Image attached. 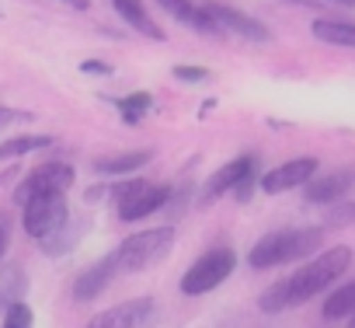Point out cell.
Listing matches in <instances>:
<instances>
[{
    "label": "cell",
    "instance_id": "cell-1",
    "mask_svg": "<svg viewBox=\"0 0 355 328\" xmlns=\"http://www.w3.org/2000/svg\"><path fill=\"white\" fill-rule=\"evenodd\" d=\"M348 265H352V248H345V245L327 248V252L313 255L306 265H300L289 279L268 286V290L261 293L258 307H261L265 314H282V311H289V307H300V304H306L310 297L331 290V286L345 276Z\"/></svg>",
    "mask_w": 355,
    "mask_h": 328
},
{
    "label": "cell",
    "instance_id": "cell-2",
    "mask_svg": "<svg viewBox=\"0 0 355 328\" xmlns=\"http://www.w3.org/2000/svg\"><path fill=\"white\" fill-rule=\"evenodd\" d=\"M324 241L320 227H286V231H272L261 241L251 245L248 252V265L251 269H275L282 262H300L310 259Z\"/></svg>",
    "mask_w": 355,
    "mask_h": 328
},
{
    "label": "cell",
    "instance_id": "cell-3",
    "mask_svg": "<svg viewBox=\"0 0 355 328\" xmlns=\"http://www.w3.org/2000/svg\"><path fill=\"white\" fill-rule=\"evenodd\" d=\"M171 199V186H153V182H139V179H122L119 186H112V203L119 220L136 224L157 210H164Z\"/></svg>",
    "mask_w": 355,
    "mask_h": 328
},
{
    "label": "cell",
    "instance_id": "cell-4",
    "mask_svg": "<svg viewBox=\"0 0 355 328\" xmlns=\"http://www.w3.org/2000/svg\"><path fill=\"white\" fill-rule=\"evenodd\" d=\"M174 248V227H150L139 234H129L115 255H119V269L125 272H143L150 265H157L160 259H167Z\"/></svg>",
    "mask_w": 355,
    "mask_h": 328
},
{
    "label": "cell",
    "instance_id": "cell-5",
    "mask_svg": "<svg viewBox=\"0 0 355 328\" xmlns=\"http://www.w3.org/2000/svg\"><path fill=\"white\" fill-rule=\"evenodd\" d=\"M237 269V255L234 248H213L206 255H199L185 276H182V293L185 297H202V293H213L220 283L230 279V272Z\"/></svg>",
    "mask_w": 355,
    "mask_h": 328
},
{
    "label": "cell",
    "instance_id": "cell-6",
    "mask_svg": "<svg viewBox=\"0 0 355 328\" xmlns=\"http://www.w3.org/2000/svg\"><path fill=\"white\" fill-rule=\"evenodd\" d=\"M70 186H73V168H70V164H60V161L39 164V168H32L21 179V186L15 189V203L25 206V203L42 199V196H67Z\"/></svg>",
    "mask_w": 355,
    "mask_h": 328
},
{
    "label": "cell",
    "instance_id": "cell-7",
    "mask_svg": "<svg viewBox=\"0 0 355 328\" xmlns=\"http://www.w3.org/2000/svg\"><path fill=\"white\" fill-rule=\"evenodd\" d=\"M21 224H25V234L42 241L49 234H56L63 224H70V206L63 196H42V199H32L21 206Z\"/></svg>",
    "mask_w": 355,
    "mask_h": 328
},
{
    "label": "cell",
    "instance_id": "cell-8",
    "mask_svg": "<svg viewBox=\"0 0 355 328\" xmlns=\"http://www.w3.org/2000/svg\"><path fill=\"white\" fill-rule=\"evenodd\" d=\"M317 168H320L317 157H293V161H286V164H279V168L261 175V192L279 196V192H289V189H303L317 175Z\"/></svg>",
    "mask_w": 355,
    "mask_h": 328
},
{
    "label": "cell",
    "instance_id": "cell-9",
    "mask_svg": "<svg viewBox=\"0 0 355 328\" xmlns=\"http://www.w3.org/2000/svg\"><path fill=\"white\" fill-rule=\"evenodd\" d=\"M251 168H258V157H254V154H241V157L227 161L223 168H216V172H213V179L206 182V189L199 192V206H209L213 199H220V196L234 192V189H237V182H241Z\"/></svg>",
    "mask_w": 355,
    "mask_h": 328
},
{
    "label": "cell",
    "instance_id": "cell-10",
    "mask_svg": "<svg viewBox=\"0 0 355 328\" xmlns=\"http://www.w3.org/2000/svg\"><path fill=\"white\" fill-rule=\"evenodd\" d=\"M153 318V297H132L115 304L112 311L98 314L91 321V328H143Z\"/></svg>",
    "mask_w": 355,
    "mask_h": 328
},
{
    "label": "cell",
    "instance_id": "cell-11",
    "mask_svg": "<svg viewBox=\"0 0 355 328\" xmlns=\"http://www.w3.org/2000/svg\"><path fill=\"white\" fill-rule=\"evenodd\" d=\"M355 186V172H331V175H313L306 186H303V196L310 206H334L348 189Z\"/></svg>",
    "mask_w": 355,
    "mask_h": 328
},
{
    "label": "cell",
    "instance_id": "cell-12",
    "mask_svg": "<svg viewBox=\"0 0 355 328\" xmlns=\"http://www.w3.org/2000/svg\"><path fill=\"white\" fill-rule=\"evenodd\" d=\"M209 15L216 18V25L230 35H241V39H251V42H272V32L268 25H261L258 18H248L244 11L237 8H223V4H209Z\"/></svg>",
    "mask_w": 355,
    "mask_h": 328
},
{
    "label": "cell",
    "instance_id": "cell-13",
    "mask_svg": "<svg viewBox=\"0 0 355 328\" xmlns=\"http://www.w3.org/2000/svg\"><path fill=\"white\" fill-rule=\"evenodd\" d=\"M115 269H119V255L112 252V255H105V259H98L94 265H87L80 276H77V283H73V300H94L98 293H105L108 290V283H112V276H115Z\"/></svg>",
    "mask_w": 355,
    "mask_h": 328
},
{
    "label": "cell",
    "instance_id": "cell-14",
    "mask_svg": "<svg viewBox=\"0 0 355 328\" xmlns=\"http://www.w3.org/2000/svg\"><path fill=\"white\" fill-rule=\"evenodd\" d=\"M157 4H160L174 22H182V25L192 28V32H202V35H223V28L216 25V18L209 15V8H196V4H189V0H157Z\"/></svg>",
    "mask_w": 355,
    "mask_h": 328
},
{
    "label": "cell",
    "instance_id": "cell-15",
    "mask_svg": "<svg viewBox=\"0 0 355 328\" xmlns=\"http://www.w3.org/2000/svg\"><path fill=\"white\" fill-rule=\"evenodd\" d=\"M153 161V150H125V154H112V157H98L94 161V172L105 179H125L136 175L139 168Z\"/></svg>",
    "mask_w": 355,
    "mask_h": 328
},
{
    "label": "cell",
    "instance_id": "cell-16",
    "mask_svg": "<svg viewBox=\"0 0 355 328\" xmlns=\"http://www.w3.org/2000/svg\"><path fill=\"white\" fill-rule=\"evenodd\" d=\"M108 4L115 8V15H119L129 28H136V32H139V35H146L150 42H164V32H160V25L146 15L143 0H108Z\"/></svg>",
    "mask_w": 355,
    "mask_h": 328
},
{
    "label": "cell",
    "instance_id": "cell-17",
    "mask_svg": "<svg viewBox=\"0 0 355 328\" xmlns=\"http://www.w3.org/2000/svg\"><path fill=\"white\" fill-rule=\"evenodd\" d=\"M28 290V276L21 262H4L0 259V314H4L15 300H21Z\"/></svg>",
    "mask_w": 355,
    "mask_h": 328
},
{
    "label": "cell",
    "instance_id": "cell-18",
    "mask_svg": "<svg viewBox=\"0 0 355 328\" xmlns=\"http://www.w3.org/2000/svg\"><path fill=\"white\" fill-rule=\"evenodd\" d=\"M313 39H320V42H327V46L355 49V25H348V22H331V18H317V22H313Z\"/></svg>",
    "mask_w": 355,
    "mask_h": 328
},
{
    "label": "cell",
    "instance_id": "cell-19",
    "mask_svg": "<svg viewBox=\"0 0 355 328\" xmlns=\"http://www.w3.org/2000/svg\"><path fill=\"white\" fill-rule=\"evenodd\" d=\"M115 108L122 112V122L125 126H139V119L153 108V95L150 91H132L125 98H115Z\"/></svg>",
    "mask_w": 355,
    "mask_h": 328
},
{
    "label": "cell",
    "instance_id": "cell-20",
    "mask_svg": "<svg viewBox=\"0 0 355 328\" xmlns=\"http://www.w3.org/2000/svg\"><path fill=\"white\" fill-rule=\"evenodd\" d=\"M348 314H355V279L345 283L341 290H334L324 300V321H338V318H348Z\"/></svg>",
    "mask_w": 355,
    "mask_h": 328
},
{
    "label": "cell",
    "instance_id": "cell-21",
    "mask_svg": "<svg viewBox=\"0 0 355 328\" xmlns=\"http://www.w3.org/2000/svg\"><path fill=\"white\" fill-rule=\"evenodd\" d=\"M53 147V136H15V140H4L0 143V161H18L32 150H46Z\"/></svg>",
    "mask_w": 355,
    "mask_h": 328
},
{
    "label": "cell",
    "instance_id": "cell-22",
    "mask_svg": "<svg viewBox=\"0 0 355 328\" xmlns=\"http://www.w3.org/2000/svg\"><path fill=\"white\" fill-rule=\"evenodd\" d=\"M77 238H80V234H77V224H63L56 234L42 238L39 245H42V252H46V255H67V252L77 245Z\"/></svg>",
    "mask_w": 355,
    "mask_h": 328
},
{
    "label": "cell",
    "instance_id": "cell-23",
    "mask_svg": "<svg viewBox=\"0 0 355 328\" xmlns=\"http://www.w3.org/2000/svg\"><path fill=\"white\" fill-rule=\"evenodd\" d=\"M32 321H35V314H32V307L21 304V300H15V304L4 311V328H32Z\"/></svg>",
    "mask_w": 355,
    "mask_h": 328
},
{
    "label": "cell",
    "instance_id": "cell-24",
    "mask_svg": "<svg viewBox=\"0 0 355 328\" xmlns=\"http://www.w3.org/2000/svg\"><path fill=\"white\" fill-rule=\"evenodd\" d=\"M254 189H261V172L258 168H251L241 182H237V189H234V196L241 199V203H251V196H254Z\"/></svg>",
    "mask_w": 355,
    "mask_h": 328
},
{
    "label": "cell",
    "instance_id": "cell-25",
    "mask_svg": "<svg viewBox=\"0 0 355 328\" xmlns=\"http://www.w3.org/2000/svg\"><path fill=\"white\" fill-rule=\"evenodd\" d=\"M174 77L178 81H185V84H199V81H209V70H202V67H174Z\"/></svg>",
    "mask_w": 355,
    "mask_h": 328
},
{
    "label": "cell",
    "instance_id": "cell-26",
    "mask_svg": "<svg viewBox=\"0 0 355 328\" xmlns=\"http://www.w3.org/2000/svg\"><path fill=\"white\" fill-rule=\"evenodd\" d=\"M352 220H355V206H352V203H341L338 210L327 213V224H331V227H345V224H352Z\"/></svg>",
    "mask_w": 355,
    "mask_h": 328
},
{
    "label": "cell",
    "instance_id": "cell-27",
    "mask_svg": "<svg viewBox=\"0 0 355 328\" xmlns=\"http://www.w3.org/2000/svg\"><path fill=\"white\" fill-rule=\"evenodd\" d=\"M18 122H32V112H21V108H0V126H18Z\"/></svg>",
    "mask_w": 355,
    "mask_h": 328
},
{
    "label": "cell",
    "instance_id": "cell-28",
    "mask_svg": "<svg viewBox=\"0 0 355 328\" xmlns=\"http://www.w3.org/2000/svg\"><path fill=\"white\" fill-rule=\"evenodd\" d=\"M8 248H11V217L0 213V259L8 255Z\"/></svg>",
    "mask_w": 355,
    "mask_h": 328
},
{
    "label": "cell",
    "instance_id": "cell-29",
    "mask_svg": "<svg viewBox=\"0 0 355 328\" xmlns=\"http://www.w3.org/2000/svg\"><path fill=\"white\" fill-rule=\"evenodd\" d=\"M80 70H84V74H98V77H108V74H115V70H112L108 63H101V60H84V63H80Z\"/></svg>",
    "mask_w": 355,
    "mask_h": 328
},
{
    "label": "cell",
    "instance_id": "cell-30",
    "mask_svg": "<svg viewBox=\"0 0 355 328\" xmlns=\"http://www.w3.org/2000/svg\"><path fill=\"white\" fill-rule=\"evenodd\" d=\"M60 4H67V8H73V11H87L91 0H60Z\"/></svg>",
    "mask_w": 355,
    "mask_h": 328
},
{
    "label": "cell",
    "instance_id": "cell-31",
    "mask_svg": "<svg viewBox=\"0 0 355 328\" xmlns=\"http://www.w3.org/2000/svg\"><path fill=\"white\" fill-rule=\"evenodd\" d=\"M331 4H341V8H355V0H331Z\"/></svg>",
    "mask_w": 355,
    "mask_h": 328
},
{
    "label": "cell",
    "instance_id": "cell-32",
    "mask_svg": "<svg viewBox=\"0 0 355 328\" xmlns=\"http://www.w3.org/2000/svg\"><path fill=\"white\" fill-rule=\"evenodd\" d=\"M352 325H355V314H352Z\"/></svg>",
    "mask_w": 355,
    "mask_h": 328
}]
</instances>
